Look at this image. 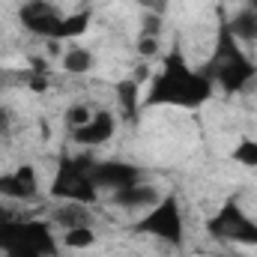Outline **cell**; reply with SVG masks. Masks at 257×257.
<instances>
[{"label":"cell","instance_id":"cell-14","mask_svg":"<svg viewBox=\"0 0 257 257\" xmlns=\"http://www.w3.org/2000/svg\"><path fill=\"white\" fill-rule=\"evenodd\" d=\"M117 99H120V108L126 114V120L138 117V81H120L117 84Z\"/></svg>","mask_w":257,"mask_h":257},{"label":"cell","instance_id":"cell-9","mask_svg":"<svg viewBox=\"0 0 257 257\" xmlns=\"http://www.w3.org/2000/svg\"><path fill=\"white\" fill-rule=\"evenodd\" d=\"M39 194V183H36V171L30 165H21L12 174H0V197L6 200H30Z\"/></svg>","mask_w":257,"mask_h":257},{"label":"cell","instance_id":"cell-7","mask_svg":"<svg viewBox=\"0 0 257 257\" xmlns=\"http://www.w3.org/2000/svg\"><path fill=\"white\" fill-rule=\"evenodd\" d=\"M90 177L96 183V189H111V192H120L128 189L135 183H144V168L132 165V162H93L90 165Z\"/></svg>","mask_w":257,"mask_h":257},{"label":"cell","instance_id":"cell-8","mask_svg":"<svg viewBox=\"0 0 257 257\" xmlns=\"http://www.w3.org/2000/svg\"><path fill=\"white\" fill-rule=\"evenodd\" d=\"M117 132V117L111 111H96L90 117V123H84L81 128H72V141L81 147H99L105 141H111Z\"/></svg>","mask_w":257,"mask_h":257},{"label":"cell","instance_id":"cell-1","mask_svg":"<svg viewBox=\"0 0 257 257\" xmlns=\"http://www.w3.org/2000/svg\"><path fill=\"white\" fill-rule=\"evenodd\" d=\"M212 81L186 63L183 51L174 48L168 57L162 72L153 78L150 93H147V105H177V108H200L203 102H209L212 96Z\"/></svg>","mask_w":257,"mask_h":257},{"label":"cell","instance_id":"cell-5","mask_svg":"<svg viewBox=\"0 0 257 257\" xmlns=\"http://www.w3.org/2000/svg\"><path fill=\"white\" fill-rule=\"evenodd\" d=\"M90 165L84 159H69L63 156L51 183V197L57 200H78V203H93L99 197V189L90 177Z\"/></svg>","mask_w":257,"mask_h":257},{"label":"cell","instance_id":"cell-18","mask_svg":"<svg viewBox=\"0 0 257 257\" xmlns=\"http://www.w3.org/2000/svg\"><path fill=\"white\" fill-rule=\"evenodd\" d=\"M90 108L87 105H69V111H66V126L69 128H81L84 123H90Z\"/></svg>","mask_w":257,"mask_h":257},{"label":"cell","instance_id":"cell-11","mask_svg":"<svg viewBox=\"0 0 257 257\" xmlns=\"http://www.w3.org/2000/svg\"><path fill=\"white\" fill-rule=\"evenodd\" d=\"M54 224L72 230V227H90L93 224V212H90V203H78V200H66L54 209Z\"/></svg>","mask_w":257,"mask_h":257},{"label":"cell","instance_id":"cell-13","mask_svg":"<svg viewBox=\"0 0 257 257\" xmlns=\"http://www.w3.org/2000/svg\"><path fill=\"white\" fill-rule=\"evenodd\" d=\"M90 9H81V12H72V15H63V21H60V39H78V36H84L87 33V27H90Z\"/></svg>","mask_w":257,"mask_h":257},{"label":"cell","instance_id":"cell-12","mask_svg":"<svg viewBox=\"0 0 257 257\" xmlns=\"http://www.w3.org/2000/svg\"><path fill=\"white\" fill-rule=\"evenodd\" d=\"M227 30L239 42H257V9H242L239 15H233L227 21Z\"/></svg>","mask_w":257,"mask_h":257},{"label":"cell","instance_id":"cell-19","mask_svg":"<svg viewBox=\"0 0 257 257\" xmlns=\"http://www.w3.org/2000/svg\"><path fill=\"white\" fill-rule=\"evenodd\" d=\"M162 15L159 12H144V18H141V36H156L159 39V33H162Z\"/></svg>","mask_w":257,"mask_h":257},{"label":"cell","instance_id":"cell-6","mask_svg":"<svg viewBox=\"0 0 257 257\" xmlns=\"http://www.w3.org/2000/svg\"><path fill=\"white\" fill-rule=\"evenodd\" d=\"M18 21L24 24L27 33H36L42 39L60 42V21H63V15L57 12L54 3H48V0H24L21 9H18Z\"/></svg>","mask_w":257,"mask_h":257},{"label":"cell","instance_id":"cell-23","mask_svg":"<svg viewBox=\"0 0 257 257\" xmlns=\"http://www.w3.org/2000/svg\"><path fill=\"white\" fill-rule=\"evenodd\" d=\"M6 128H9V114H6V111L0 108V135H3Z\"/></svg>","mask_w":257,"mask_h":257},{"label":"cell","instance_id":"cell-21","mask_svg":"<svg viewBox=\"0 0 257 257\" xmlns=\"http://www.w3.org/2000/svg\"><path fill=\"white\" fill-rule=\"evenodd\" d=\"M144 12H159V15H165V9H168V0H135Z\"/></svg>","mask_w":257,"mask_h":257},{"label":"cell","instance_id":"cell-22","mask_svg":"<svg viewBox=\"0 0 257 257\" xmlns=\"http://www.w3.org/2000/svg\"><path fill=\"white\" fill-rule=\"evenodd\" d=\"M30 87H33V90H45L48 84H45V78H42V75H36V78H30Z\"/></svg>","mask_w":257,"mask_h":257},{"label":"cell","instance_id":"cell-10","mask_svg":"<svg viewBox=\"0 0 257 257\" xmlns=\"http://www.w3.org/2000/svg\"><path fill=\"white\" fill-rule=\"evenodd\" d=\"M114 206H120V209H150V206H156L159 200H162V194L156 186H150V183H135V186H128V189H120V192H114Z\"/></svg>","mask_w":257,"mask_h":257},{"label":"cell","instance_id":"cell-3","mask_svg":"<svg viewBox=\"0 0 257 257\" xmlns=\"http://www.w3.org/2000/svg\"><path fill=\"white\" fill-rule=\"evenodd\" d=\"M206 233L218 242H233V245H248L257 248V221L239 206L236 197L224 200L218 212L206 221Z\"/></svg>","mask_w":257,"mask_h":257},{"label":"cell","instance_id":"cell-2","mask_svg":"<svg viewBox=\"0 0 257 257\" xmlns=\"http://www.w3.org/2000/svg\"><path fill=\"white\" fill-rule=\"evenodd\" d=\"M200 72L212 84H218L224 93H242V90H248L251 81H257L254 60L245 57V51L239 48V39L227 30V24L218 27L212 57H209V63L203 66Z\"/></svg>","mask_w":257,"mask_h":257},{"label":"cell","instance_id":"cell-24","mask_svg":"<svg viewBox=\"0 0 257 257\" xmlns=\"http://www.w3.org/2000/svg\"><path fill=\"white\" fill-rule=\"evenodd\" d=\"M0 87H3V81H0Z\"/></svg>","mask_w":257,"mask_h":257},{"label":"cell","instance_id":"cell-16","mask_svg":"<svg viewBox=\"0 0 257 257\" xmlns=\"http://www.w3.org/2000/svg\"><path fill=\"white\" fill-rule=\"evenodd\" d=\"M93 242H96L93 227H72V230H63V245L66 248H90Z\"/></svg>","mask_w":257,"mask_h":257},{"label":"cell","instance_id":"cell-4","mask_svg":"<svg viewBox=\"0 0 257 257\" xmlns=\"http://www.w3.org/2000/svg\"><path fill=\"white\" fill-rule=\"evenodd\" d=\"M138 233H150L168 245H183L186 239V224H183V209H180V200L174 194H162V200L156 206L147 209V215L135 224Z\"/></svg>","mask_w":257,"mask_h":257},{"label":"cell","instance_id":"cell-20","mask_svg":"<svg viewBox=\"0 0 257 257\" xmlns=\"http://www.w3.org/2000/svg\"><path fill=\"white\" fill-rule=\"evenodd\" d=\"M138 54L147 57V60H153V57L159 54V39H156V36H141V39H138Z\"/></svg>","mask_w":257,"mask_h":257},{"label":"cell","instance_id":"cell-17","mask_svg":"<svg viewBox=\"0 0 257 257\" xmlns=\"http://www.w3.org/2000/svg\"><path fill=\"white\" fill-rule=\"evenodd\" d=\"M230 159L239 162V165H245V168H257V141H251V138L239 141V144L233 147Z\"/></svg>","mask_w":257,"mask_h":257},{"label":"cell","instance_id":"cell-15","mask_svg":"<svg viewBox=\"0 0 257 257\" xmlns=\"http://www.w3.org/2000/svg\"><path fill=\"white\" fill-rule=\"evenodd\" d=\"M63 69L69 75H84L93 69V54L87 48H69L63 54Z\"/></svg>","mask_w":257,"mask_h":257}]
</instances>
